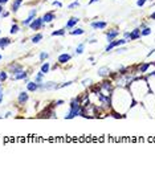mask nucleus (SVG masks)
<instances>
[{
  "mask_svg": "<svg viewBox=\"0 0 155 172\" xmlns=\"http://www.w3.org/2000/svg\"><path fill=\"white\" fill-rule=\"evenodd\" d=\"M52 4H53L54 7H60V8L62 7V3H61V2H53Z\"/></svg>",
  "mask_w": 155,
  "mask_h": 172,
  "instance_id": "nucleus-34",
  "label": "nucleus"
},
{
  "mask_svg": "<svg viewBox=\"0 0 155 172\" xmlns=\"http://www.w3.org/2000/svg\"><path fill=\"white\" fill-rule=\"evenodd\" d=\"M151 65H152L151 62H145V64H141V65L138 66V69H137V73H138V74H145V73H147V69H148Z\"/></svg>",
  "mask_w": 155,
  "mask_h": 172,
  "instance_id": "nucleus-9",
  "label": "nucleus"
},
{
  "mask_svg": "<svg viewBox=\"0 0 155 172\" xmlns=\"http://www.w3.org/2000/svg\"><path fill=\"white\" fill-rule=\"evenodd\" d=\"M5 3H8V0H0V4H5Z\"/></svg>",
  "mask_w": 155,
  "mask_h": 172,
  "instance_id": "nucleus-41",
  "label": "nucleus"
},
{
  "mask_svg": "<svg viewBox=\"0 0 155 172\" xmlns=\"http://www.w3.org/2000/svg\"><path fill=\"white\" fill-rule=\"evenodd\" d=\"M100 90H101V93L105 94V95H111L113 91H114L113 82H110V81H104V82L100 85Z\"/></svg>",
  "mask_w": 155,
  "mask_h": 172,
  "instance_id": "nucleus-3",
  "label": "nucleus"
},
{
  "mask_svg": "<svg viewBox=\"0 0 155 172\" xmlns=\"http://www.w3.org/2000/svg\"><path fill=\"white\" fill-rule=\"evenodd\" d=\"M0 90H2V85H0Z\"/></svg>",
  "mask_w": 155,
  "mask_h": 172,
  "instance_id": "nucleus-44",
  "label": "nucleus"
},
{
  "mask_svg": "<svg viewBox=\"0 0 155 172\" xmlns=\"http://www.w3.org/2000/svg\"><path fill=\"white\" fill-rule=\"evenodd\" d=\"M85 33V31L82 29V28H76L74 31H70V35L72 36H81V35H84Z\"/></svg>",
  "mask_w": 155,
  "mask_h": 172,
  "instance_id": "nucleus-20",
  "label": "nucleus"
},
{
  "mask_svg": "<svg viewBox=\"0 0 155 172\" xmlns=\"http://www.w3.org/2000/svg\"><path fill=\"white\" fill-rule=\"evenodd\" d=\"M111 103L114 105L115 110L119 111L121 114H123V113H126L130 109L133 105H135V101L133 98L131 91H129L125 88L118 86V89L114 91V94H111Z\"/></svg>",
  "mask_w": 155,
  "mask_h": 172,
  "instance_id": "nucleus-1",
  "label": "nucleus"
},
{
  "mask_svg": "<svg viewBox=\"0 0 155 172\" xmlns=\"http://www.w3.org/2000/svg\"><path fill=\"white\" fill-rule=\"evenodd\" d=\"M27 90H28V91H36V90H38V83H37L36 81H33V82H27Z\"/></svg>",
  "mask_w": 155,
  "mask_h": 172,
  "instance_id": "nucleus-15",
  "label": "nucleus"
},
{
  "mask_svg": "<svg viewBox=\"0 0 155 172\" xmlns=\"http://www.w3.org/2000/svg\"><path fill=\"white\" fill-rule=\"evenodd\" d=\"M0 60H2V54H0Z\"/></svg>",
  "mask_w": 155,
  "mask_h": 172,
  "instance_id": "nucleus-45",
  "label": "nucleus"
},
{
  "mask_svg": "<svg viewBox=\"0 0 155 172\" xmlns=\"http://www.w3.org/2000/svg\"><path fill=\"white\" fill-rule=\"evenodd\" d=\"M9 16V12H3L2 13V17H8Z\"/></svg>",
  "mask_w": 155,
  "mask_h": 172,
  "instance_id": "nucleus-37",
  "label": "nucleus"
},
{
  "mask_svg": "<svg viewBox=\"0 0 155 172\" xmlns=\"http://www.w3.org/2000/svg\"><path fill=\"white\" fill-rule=\"evenodd\" d=\"M148 35H151V28H150V27H145L143 29H141V36L146 37V36H148Z\"/></svg>",
  "mask_w": 155,
  "mask_h": 172,
  "instance_id": "nucleus-22",
  "label": "nucleus"
},
{
  "mask_svg": "<svg viewBox=\"0 0 155 172\" xmlns=\"http://www.w3.org/2000/svg\"><path fill=\"white\" fill-rule=\"evenodd\" d=\"M41 40H43V35H41V33H37V35H35V36L32 37V42H35V44L40 42Z\"/></svg>",
  "mask_w": 155,
  "mask_h": 172,
  "instance_id": "nucleus-24",
  "label": "nucleus"
},
{
  "mask_svg": "<svg viewBox=\"0 0 155 172\" xmlns=\"http://www.w3.org/2000/svg\"><path fill=\"white\" fill-rule=\"evenodd\" d=\"M106 23L105 21H102V20H100V21H91V24H90V27L93 28V29H104V28H106Z\"/></svg>",
  "mask_w": 155,
  "mask_h": 172,
  "instance_id": "nucleus-10",
  "label": "nucleus"
},
{
  "mask_svg": "<svg viewBox=\"0 0 155 172\" xmlns=\"http://www.w3.org/2000/svg\"><path fill=\"white\" fill-rule=\"evenodd\" d=\"M118 35H119V31L118 29H111V31H109L107 33H106V40H107V42H111L113 40H115L118 37Z\"/></svg>",
  "mask_w": 155,
  "mask_h": 172,
  "instance_id": "nucleus-7",
  "label": "nucleus"
},
{
  "mask_svg": "<svg viewBox=\"0 0 155 172\" xmlns=\"http://www.w3.org/2000/svg\"><path fill=\"white\" fill-rule=\"evenodd\" d=\"M36 12H37V9H32L31 12H29V15H28V17L25 19V20H23V25H29L32 21L36 19Z\"/></svg>",
  "mask_w": 155,
  "mask_h": 172,
  "instance_id": "nucleus-6",
  "label": "nucleus"
},
{
  "mask_svg": "<svg viewBox=\"0 0 155 172\" xmlns=\"http://www.w3.org/2000/svg\"><path fill=\"white\" fill-rule=\"evenodd\" d=\"M27 76H28L27 72L20 70V72H17V73L13 76V79H27Z\"/></svg>",
  "mask_w": 155,
  "mask_h": 172,
  "instance_id": "nucleus-16",
  "label": "nucleus"
},
{
  "mask_svg": "<svg viewBox=\"0 0 155 172\" xmlns=\"http://www.w3.org/2000/svg\"><path fill=\"white\" fill-rule=\"evenodd\" d=\"M0 32H2V29H0Z\"/></svg>",
  "mask_w": 155,
  "mask_h": 172,
  "instance_id": "nucleus-48",
  "label": "nucleus"
},
{
  "mask_svg": "<svg viewBox=\"0 0 155 172\" xmlns=\"http://www.w3.org/2000/svg\"><path fill=\"white\" fill-rule=\"evenodd\" d=\"M65 35V29H59V31H54V32H52V36L54 37V36H64Z\"/></svg>",
  "mask_w": 155,
  "mask_h": 172,
  "instance_id": "nucleus-26",
  "label": "nucleus"
},
{
  "mask_svg": "<svg viewBox=\"0 0 155 172\" xmlns=\"http://www.w3.org/2000/svg\"><path fill=\"white\" fill-rule=\"evenodd\" d=\"M7 78H8V74L5 73V72H0V81H7Z\"/></svg>",
  "mask_w": 155,
  "mask_h": 172,
  "instance_id": "nucleus-28",
  "label": "nucleus"
},
{
  "mask_svg": "<svg viewBox=\"0 0 155 172\" xmlns=\"http://www.w3.org/2000/svg\"><path fill=\"white\" fill-rule=\"evenodd\" d=\"M19 31H20V27L16 25V24H13V25H12V28H11V33H12V35H15V33H17Z\"/></svg>",
  "mask_w": 155,
  "mask_h": 172,
  "instance_id": "nucleus-27",
  "label": "nucleus"
},
{
  "mask_svg": "<svg viewBox=\"0 0 155 172\" xmlns=\"http://www.w3.org/2000/svg\"><path fill=\"white\" fill-rule=\"evenodd\" d=\"M62 103H64V99H60V101H57V102H56V105H54V106H61Z\"/></svg>",
  "mask_w": 155,
  "mask_h": 172,
  "instance_id": "nucleus-36",
  "label": "nucleus"
},
{
  "mask_svg": "<svg viewBox=\"0 0 155 172\" xmlns=\"http://www.w3.org/2000/svg\"><path fill=\"white\" fill-rule=\"evenodd\" d=\"M78 21H80L78 17H70V19L68 20V23H66V27H65V28H66V29H72L77 23H78Z\"/></svg>",
  "mask_w": 155,
  "mask_h": 172,
  "instance_id": "nucleus-14",
  "label": "nucleus"
},
{
  "mask_svg": "<svg viewBox=\"0 0 155 172\" xmlns=\"http://www.w3.org/2000/svg\"><path fill=\"white\" fill-rule=\"evenodd\" d=\"M54 13L53 12H47L44 16H43V21H44V24H47V23H52V21L54 20Z\"/></svg>",
  "mask_w": 155,
  "mask_h": 172,
  "instance_id": "nucleus-13",
  "label": "nucleus"
},
{
  "mask_svg": "<svg viewBox=\"0 0 155 172\" xmlns=\"http://www.w3.org/2000/svg\"><path fill=\"white\" fill-rule=\"evenodd\" d=\"M122 52H126V48H119V49L117 50V53H122Z\"/></svg>",
  "mask_w": 155,
  "mask_h": 172,
  "instance_id": "nucleus-38",
  "label": "nucleus"
},
{
  "mask_svg": "<svg viewBox=\"0 0 155 172\" xmlns=\"http://www.w3.org/2000/svg\"><path fill=\"white\" fill-rule=\"evenodd\" d=\"M141 37H142V36H141V29H139V28H135L134 31L130 32V40H131V41L138 40V38H141Z\"/></svg>",
  "mask_w": 155,
  "mask_h": 172,
  "instance_id": "nucleus-12",
  "label": "nucleus"
},
{
  "mask_svg": "<svg viewBox=\"0 0 155 172\" xmlns=\"http://www.w3.org/2000/svg\"><path fill=\"white\" fill-rule=\"evenodd\" d=\"M77 7H80V2H74V3H70L69 4V9H72V8H77Z\"/></svg>",
  "mask_w": 155,
  "mask_h": 172,
  "instance_id": "nucleus-31",
  "label": "nucleus"
},
{
  "mask_svg": "<svg viewBox=\"0 0 155 172\" xmlns=\"http://www.w3.org/2000/svg\"><path fill=\"white\" fill-rule=\"evenodd\" d=\"M44 25V21H43V17H36L32 23L29 24V28L32 31H38V29H41Z\"/></svg>",
  "mask_w": 155,
  "mask_h": 172,
  "instance_id": "nucleus-5",
  "label": "nucleus"
},
{
  "mask_svg": "<svg viewBox=\"0 0 155 172\" xmlns=\"http://www.w3.org/2000/svg\"><path fill=\"white\" fill-rule=\"evenodd\" d=\"M150 17H151V19H152V20H155V12H152V13H151V15H150Z\"/></svg>",
  "mask_w": 155,
  "mask_h": 172,
  "instance_id": "nucleus-39",
  "label": "nucleus"
},
{
  "mask_svg": "<svg viewBox=\"0 0 155 172\" xmlns=\"http://www.w3.org/2000/svg\"><path fill=\"white\" fill-rule=\"evenodd\" d=\"M91 83H93L91 78H86V79L82 81V85H84V86H89V85H91Z\"/></svg>",
  "mask_w": 155,
  "mask_h": 172,
  "instance_id": "nucleus-30",
  "label": "nucleus"
},
{
  "mask_svg": "<svg viewBox=\"0 0 155 172\" xmlns=\"http://www.w3.org/2000/svg\"><path fill=\"white\" fill-rule=\"evenodd\" d=\"M49 70H50V65H49V62L43 64V65H41V72H43L44 74H47V73H49Z\"/></svg>",
  "mask_w": 155,
  "mask_h": 172,
  "instance_id": "nucleus-21",
  "label": "nucleus"
},
{
  "mask_svg": "<svg viewBox=\"0 0 155 172\" xmlns=\"http://www.w3.org/2000/svg\"><path fill=\"white\" fill-rule=\"evenodd\" d=\"M130 90H131V94H133V98H134L135 102L143 101V98L150 91L147 78H143V77L134 78L133 82L130 83Z\"/></svg>",
  "mask_w": 155,
  "mask_h": 172,
  "instance_id": "nucleus-2",
  "label": "nucleus"
},
{
  "mask_svg": "<svg viewBox=\"0 0 155 172\" xmlns=\"http://www.w3.org/2000/svg\"><path fill=\"white\" fill-rule=\"evenodd\" d=\"M84 50H85V44H84V42H82V44H80L78 47H77L76 48V54H82L84 53Z\"/></svg>",
  "mask_w": 155,
  "mask_h": 172,
  "instance_id": "nucleus-23",
  "label": "nucleus"
},
{
  "mask_svg": "<svg viewBox=\"0 0 155 172\" xmlns=\"http://www.w3.org/2000/svg\"><path fill=\"white\" fill-rule=\"evenodd\" d=\"M3 102V94H2V90H0V103Z\"/></svg>",
  "mask_w": 155,
  "mask_h": 172,
  "instance_id": "nucleus-40",
  "label": "nucleus"
},
{
  "mask_svg": "<svg viewBox=\"0 0 155 172\" xmlns=\"http://www.w3.org/2000/svg\"><path fill=\"white\" fill-rule=\"evenodd\" d=\"M77 2H80V0H77Z\"/></svg>",
  "mask_w": 155,
  "mask_h": 172,
  "instance_id": "nucleus-47",
  "label": "nucleus"
},
{
  "mask_svg": "<svg viewBox=\"0 0 155 172\" xmlns=\"http://www.w3.org/2000/svg\"><path fill=\"white\" fill-rule=\"evenodd\" d=\"M49 57V53H47V52H43V53H40V60L41 61H44L45 58H48Z\"/></svg>",
  "mask_w": 155,
  "mask_h": 172,
  "instance_id": "nucleus-32",
  "label": "nucleus"
},
{
  "mask_svg": "<svg viewBox=\"0 0 155 172\" xmlns=\"http://www.w3.org/2000/svg\"><path fill=\"white\" fill-rule=\"evenodd\" d=\"M0 48H2V44H0Z\"/></svg>",
  "mask_w": 155,
  "mask_h": 172,
  "instance_id": "nucleus-46",
  "label": "nucleus"
},
{
  "mask_svg": "<svg viewBox=\"0 0 155 172\" xmlns=\"http://www.w3.org/2000/svg\"><path fill=\"white\" fill-rule=\"evenodd\" d=\"M110 73H111V72H110V69H109V68H106V66H104V68H100V69H98V76H100V77H107Z\"/></svg>",
  "mask_w": 155,
  "mask_h": 172,
  "instance_id": "nucleus-17",
  "label": "nucleus"
},
{
  "mask_svg": "<svg viewBox=\"0 0 155 172\" xmlns=\"http://www.w3.org/2000/svg\"><path fill=\"white\" fill-rule=\"evenodd\" d=\"M123 38L130 40V32H125V33H123Z\"/></svg>",
  "mask_w": 155,
  "mask_h": 172,
  "instance_id": "nucleus-35",
  "label": "nucleus"
},
{
  "mask_svg": "<svg viewBox=\"0 0 155 172\" xmlns=\"http://www.w3.org/2000/svg\"><path fill=\"white\" fill-rule=\"evenodd\" d=\"M28 99H29V95L25 91L20 93V94H19V97H17V102H19V105H20V106H24L28 102Z\"/></svg>",
  "mask_w": 155,
  "mask_h": 172,
  "instance_id": "nucleus-8",
  "label": "nucleus"
},
{
  "mask_svg": "<svg viewBox=\"0 0 155 172\" xmlns=\"http://www.w3.org/2000/svg\"><path fill=\"white\" fill-rule=\"evenodd\" d=\"M8 70H9V73L16 74L17 72H20V70H21V66H20V65H17V64H12V65L8 68Z\"/></svg>",
  "mask_w": 155,
  "mask_h": 172,
  "instance_id": "nucleus-18",
  "label": "nucleus"
},
{
  "mask_svg": "<svg viewBox=\"0 0 155 172\" xmlns=\"http://www.w3.org/2000/svg\"><path fill=\"white\" fill-rule=\"evenodd\" d=\"M21 4H23V0H15L13 4H12V7H11L12 12H17V9L20 8V5H21Z\"/></svg>",
  "mask_w": 155,
  "mask_h": 172,
  "instance_id": "nucleus-19",
  "label": "nucleus"
},
{
  "mask_svg": "<svg viewBox=\"0 0 155 172\" xmlns=\"http://www.w3.org/2000/svg\"><path fill=\"white\" fill-rule=\"evenodd\" d=\"M73 83V81H68V82H64L62 85H59V88L57 89H62V88H66V86H70Z\"/></svg>",
  "mask_w": 155,
  "mask_h": 172,
  "instance_id": "nucleus-29",
  "label": "nucleus"
},
{
  "mask_svg": "<svg viewBox=\"0 0 155 172\" xmlns=\"http://www.w3.org/2000/svg\"><path fill=\"white\" fill-rule=\"evenodd\" d=\"M127 42V40L126 38H121V40H113L111 42H109V45L106 47V52H110V50H113L114 48H117V47H119V45H125Z\"/></svg>",
  "mask_w": 155,
  "mask_h": 172,
  "instance_id": "nucleus-4",
  "label": "nucleus"
},
{
  "mask_svg": "<svg viewBox=\"0 0 155 172\" xmlns=\"http://www.w3.org/2000/svg\"><path fill=\"white\" fill-rule=\"evenodd\" d=\"M70 60H72V54H69V53H62L59 56V64H66Z\"/></svg>",
  "mask_w": 155,
  "mask_h": 172,
  "instance_id": "nucleus-11",
  "label": "nucleus"
},
{
  "mask_svg": "<svg viewBox=\"0 0 155 172\" xmlns=\"http://www.w3.org/2000/svg\"><path fill=\"white\" fill-rule=\"evenodd\" d=\"M146 2H147V0H138V2H137V5H138V7H143Z\"/></svg>",
  "mask_w": 155,
  "mask_h": 172,
  "instance_id": "nucleus-33",
  "label": "nucleus"
},
{
  "mask_svg": "<svg viewBox=\"0 0 155 172\" xmlns=\"http://www.w3.org/2000/svg\"><path fill=\"white\" fill-rule=\"evenodd\" d=\"M4 12V9H3V7H2V4H0V15H2Z\"/></svg>",
  "mask_w": 155,
  "mask_h": 172,
  "instance_id": "nucleus-42",
  "label": "nucleus"
},
{
  "mask_svg": "<svg viewBox=\"0 0 155 172\" xmlns=\"http://www.w3.org/2000/svg\"><path fill=\"white\" fill-rule=\"evenodd\" d=\"M43 78H44V73H43V72L37 73V74L35 76V81H36L37 83H41V82H43Z\"/></svg>",
  "mask_w": 155,
  "mask_h": 172,
  "instance_id": "nucleus-25",
  "label": "nucleus"
},
{
  "mask_svg": "<svg viewBox=\"0 0 155 172\" xmlns=\"http://www.w3.org/2000/svg\"><path fill=\"white\" fill-rule=\"evenodd\" d=\"M95 2H98V0H89V4H91V3H95Z\"/></svg>",
  "mask_w": 155,
  "mask_h": 172,
  "instance_id": "nucleus-43",
  "label": "nucleus"
}]
</instances>
